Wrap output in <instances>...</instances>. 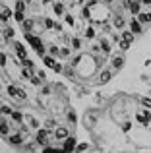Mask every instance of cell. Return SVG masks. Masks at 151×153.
I'll return each instance as SVG.
<instances>
[{
  "label": "cell",
  "mask_w": 151,
  "mask_h": 153,
  "mask_svg": "<svg viewBox=\"0 0 151 153\" xmlns=\"http://www.w3.org/2000/svg\"><path fill=\"white\" fill-rule=\"evenodd\" d=\"M43 62H45L49 68H53L54 72H60V70H62V66H60V64H58L56 60L53 58V56H45V58H43Z\"/></svg>",
  "instance_id": "1"
},
{
  "label": "cell",
  "mask_w": 151,
  "mask_h": 153,
  "mask_svg": "<svg viewBox=\"0 0 151 153\" xmlns=\"http://www.w3.org/2000/svg\"><path fill=\"white\" fill-rule=\"evenodd\" d=\"M62 149H64L66 153H74L76 151V138H72V136L66 138L64 140V147H62Z\"/></svg>",
  "instance_id": "2"
},
{
  "label": "cell",
  "mask_w": 151,
  "mask_h": 153,
  "mask_svg": "<svg viewBox=\"0 0 151 153\" xmlns=\"http://www.w3.org/2000/svg\"><path fill=\"white\" fill-rule=\"evenodd\" d=\"M47 136H49V130H45V128H41V130L37 132V142L41 143V146H47Z\"/></svg>",
  "instance_id": "3"
},
{
  "label": "cell",
  "mask_w": 151,
  "mask_h": 153,
  "mask_svg": "<svg viewBox=\"0 0 151 153\" xmlns=\"http://www.w3.org/2000/svg\"><path fill=\"white\" fill-rule=\"evenodd\" d=\"M8 143H12V146H21V143H23L21 134H14V136H10V138H8Z\"/></svg>",
  "instance_id": "4"
},
{
  "label": "cell",
  "mask_w": 151,
  "mask_h": 153,
  "mask_svg": "<svg viewBox=\"0 0 151 153\" xmlns=\"http://www.w3.org/2000/svg\"><path fill=\"white\" fill-rule=\"evenodd\" d=\"M151 120V114L147 111H141V112H138V122H141V124H147Z\"/></svg>",
  "instance_id": "5"
},
{
  "label": "cell",
  "mask_w": 151,
  "mask_h": 153,
  "mask_svg": "<svg viewBox=\"0 0 151 153\" xmlns=\"http://www.w3.org/2000/svg\"><path fill=\"white\" fill-rule=\"evenodd\" d=\"M54 138H58V140L70 138V136H68V130H66V128H56V132H54Z\"/></svg>",
  "instance_id": "6"
},
{
  "label": "cell",
  "mask_w": 151,
  "mask_h": 153,
  "mask_svg": "<svg viewBox=\"0 0 151 153\" xmlns=\"http://www.w3.org/2000/svg\"><path fill=\"white\" fill-rule=\"evenodd\" d=\"M126 4L130 6V10H132L134 14H140V2H136V0H128Z\"/></svg>",
  "instance_id": "7"
},
{
  "label": "cell",
  "mask_w": 151,
  "mask_h": 153,
  "mask_svg": "<svg viewBox=\"0 0 151 153\" xmlns=\"http://www.w3.org/2000/svg\"><path fill=\"white\" fill-rule=\"evenodd\" d=\"M14 47H16V51H18V56H19V60H25V49H23L19 43H14Z\"/></svg>",
  "instance_id": "8"
},
{
  "label": "cell",
  "mask_w": 151,
  "mask_h": 153,
  "mask_svg": "<svg viewBox=\"0 0 151 153\" xmlns=\"http://www.w3.org/2000/svg\"><path fill=\"white\" fill-rule=\"evenodd\" d=\"M122 41H126V43H130V45H132L134 33H132V31H124V35H122Z\"/></svg>",
  "instance_id": "9"
},
{
  "label": "cell",
  "mask_w": 151,
  "mask_h": 153,
  "mask_svg": "<svg viewBox=\"0 0 151 153\" xmlns=\"http://www.w3.org/2000/svg\"><path fill=\"white\" fill-rule=\"evenodd\" d=\"M10 18H12V10L4 6L2 8V22H6V19H10Z\"/></svg>",
  "instance_id": "10"
},
{
  "label": "cell",
  "mask_w": 151,
  "mask_h": 153,
  "mask_svg": "<svg viewBox=\"0 0 151 153\" xmlns=\"http://www.w3.org/2000/svg\"><path fill=\"white\" fill-rule=\"evenodd\" d=\"M21 27L27 31V33H29V31L33 29V22H31V19H25V22H21Z\"/></svg>",
  "instance_id": "11"
},
{
  "label": "cell",
  "mask_w": 151,
  "mask_h": 153,
  "mask_svg": "<svg viewBox=\"0 0 151 153\" xmlns=\"http://www.w3.org/2000/svg\"><path fill=\"white\" fill-rule=\"evenodd\" d=\"M21 78H25V79H31V78H33V74H31L29 68H21Z\"/></svg>",
  "instance_id": "12"
},
{
  "label": "cell",
  "mask_w": 151,
  "mask_h": 153,
  "mask_svg": "<svg viewBox=\"0 0 151 153\" xmlns=\"http://www.w3.org/2000/svg\"><path fill=\"white\" fill-rule=\"evenodd\" d=\"M122 60H124L122 56H113V66L114 68H120L122 66Z\"/></svg>",
  "instance_id": "13"
},
{
  "label": "cell",
  "mask_w": 151,
  "mask_h": 153,
  "mask_svg": "<svg viewBox=\"0 0 151 153\" xmlns=\"http://www.w3.org/2000/svg\"><path fill=\"white\" fill-rule=\"evenodd\" d=\"M130 29H132V33H140L141 27H140V23H138V22H132V23H130Z\"/></svg>",
  "instance_id": "14"
},
{
  "label": "cell",
  "mask_w": 151,
  "mask_h": 153,
  "mask_svg": "<svg viewBox=\"0 0 151 153\" xmlns=\"http://www.w3.org/2000/svg\"><path fill=\"white\" fill-rule=\"evenodd\" d=\"M2 138L8 140V122L6 120H2Z\"/></svg>",
  "instance_id": "15"
},
{
  "label": "cell",
  "mask_w": 151,
  "mask_h": 153,
  "mask_svg": "<svg viewBox=\"0 0 151 153\" xmlns=\"http://www.w3.org/2000/svg\"><path fill=\"white\" fill-rule=\"evenodd\" d=\"M43 153H66V151L64 149H54V147H45Z\"/></svg>",
  "instance_id": "16"
},
{
  "label": "cell",
  "mask_w": 151,
  "mask_h": 153,
  "mask_svg": "<svg viewBox=\"0 0 151 153\" xmlns=\"http://www.w3.org/2000/svg\"><path fill=\"white\" fill-rule=\"evenodd\" d=\"M114 25H116V27H122V25H124V19H122L120 16H116V18H114Z\"/></svg>",
  "instance_id": "17"
},
{
  "label": "cell",
  "mask_w": 151,
  "mask_h": 153,
  "mask_svg": "<svg viewBox=\"0 0 151 153\" xmlns=\"http://www.w3.org/2000/svg\"><path fill=\"white\" fill-rule=\"evenodd\" d=\"M87 149V143H79L78 147H76V151L74 153H81V151H85Z\"/></svg>",
  "instance_id": "18"
},
{
  "label": "cell",
  "mask_w": 151,
  "mask_h": 153,
  "mask_svg": "<svg viewBox=\"0 0 151 153\" xmlns=\"http://www.w3.org/2000/svg\"><path fill=\"white\" fill-rule=\"evenodd\" d=\"M54 12H56V14H62V12H64V6H62V4H54Z\"/></svg>",
  "instance_id": "19"
},
{
  "label": "cell",
  "mask_w": 151,
  "mask_h": 153,
  "mask_svg": "<svg viewBox=\"0 0 151 153\" xmlns=\"http://www.w3.org/2000/svg\"><path fill=\"white\" fill-rule=\"evenodd\" d=\"M149 19H151L149 14H140V22H149Z\"/></svg>",
  "instance_id": "20"
},
{
  "label": "cell",
  "mask_w": 151,
  "mask_h": 153,
  "mask_svg": "<svg viewBox=\"0 0 151 153\" xmlns=\"http://www.w3.org/2000/svg\"><path fill=\"white\" fill-rule=\"evenodd\" d=\"M2 114H12V108L6 107V105H2Z\"/></svg>",
  "instance_id": "21"
},
{
  "label": "cell",
  "mask_w": 151,
  "mask_h": 153,
  "mask_svg": "<svg viewBox=\"0 0 151 153\" xmlns=\"http://www.w3.org/2000/svg\"><path fill=\"white\" fill-rule=\"evenodd\" d=\"M120 49H122V51H128V49H130V43H126V41H120Z\"/></svg>",
  "instance_id": "22"
},
{
  "label": "cell",
  "mask_w": 151,
  "mask_h": 153,
  "mask_svg": "<svg viewBox=\"0 0 151 153\" xmlns=\"http://www.w3.org/2000/svg\"><path fill=\"white\" fill-rule=\"evenodd\" d=\"M141 105L147 107V108H151V99H141Z\"/></svg>",
  "instance_id": "23"
},
{
  "label": "cell",
  "mask_w": 151,
  "mask_h": 153,
  "mask_svg": "<svg viewBox=\"0 0 151 153\" xmlns=\"http://www.w3.org/2000/svg\"><path fill=\"white\" fill-rule=\"evenodd\" d=\"M72 47H74V49H79V47H81V43H79V39H74V41H72Z\"/></svg>",
  "instance_id": "24"
},
{
  "label": "cell",
  "mask_w": 151,
  "mask_h": 153,
  "mask_svg": "<svg viewBox=\"0 0 151 153\" xmlns=\"http://www.w3.org/2000/svg\"><path fill=\"white\" fill-rule=\"evenodd\" d=\"M4 35H6V37H12V35H14V29H10V27L4 29Z\"/></svg>",
  "instance_id": "25"
},
{
  "label": "cell",
  "mask_w": 151,
  "mask_h": 153,
  "mask_svg": "<svg viewBox=\"0 0 151 153\" xmlns=\"http://www.w3.org/2000/svg\"><path fill=\"white\" fill-rule=\"evenodd\" d=\"M12 116H14V120H18V122L21 120V114H19V112H12Z\"/></svg>",
  "instance_id": "26"
},
{
  "label": "cell",
  "mask_w": 151,
  "mask_h": 153,
  "mask_svg": "<svg viewBox=\"0 0 151 153\" xmlns=\"http://www.w3.org/2000/svg\"><path fill=\"white\" fill-rule=\"evenodd\" d=\"M68 118H70V120L74 122V120H76V114H74V112H68Z\"/></svg>",
  "instance_id": "27"
},
{
  "label": "cell",
  "mask_w": 151,
  "mask_h": 153,
  "mask_svg": "<svg viewBox=\"0 0 151 153\" xmlns=\"http://www.w3.org/2000/svg\"><path fill=\"white\" fill-rule=\"evenodd\" d=\"M23 2H29V0H23Z\"/></svg>",
  "instance_id": "28"
},
{
  "label": "cell",
  "mask_w": 151,
  "mask_h": 153,
  "mask_svg": "<svg viewBox=\"0 0 151 153\" xmlns=\"http://www.w3.org/2000/svg\"><path fill=\"white\" fill-rule=\"evenodd\" d=\"M105 2H110V0H105Z\"/></svg>",
  "instance_id": "29"
},
{
  "label": "cell",
  "mask_w": 151,
  "mask_h": 153,
  "mask_svg": "<svg viewBox=\"0 0 151 153\" xmlns=\"http://www.w3.org/2000/svg\"><path fill=\"white\" fill-rule=\"evenodd\" d=\"M145 2H151V0H145Z\"/></svg>",
  "instance_id": "30"
}]
</instances>
